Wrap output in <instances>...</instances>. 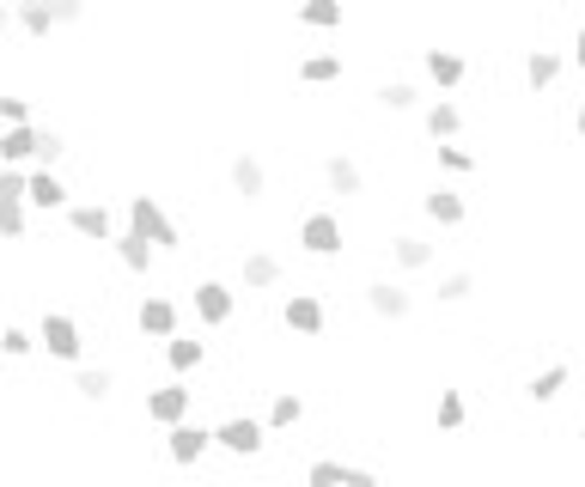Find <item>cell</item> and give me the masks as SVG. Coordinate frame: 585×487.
Segmentation results:
<instances>
[{
	"mask_svg": "<svg viewBox=\"0 0 585 487\" xmlns=\"http://www.w3.org/2000/svg\"><path fill=\"white\" fill-rule=\"evenodd\" d=\"M341 475H348V463H336V457L306 463V487H341Z\"/></svg>",
	"mask_w": 585,
	"mask_h": 487,
	"instance_id": "obj_36",
	"label": "cell"
},
{
	"mask_svg": "<svg viewBox=\"0 0 585 487\" xmlns=\"http://www.w3.org/2000/svg\"><path fill=\"white\" fill-rule=\"evenodd\" d=\"M476 292V274L470 269H451V274H439V304H463Z\"/></svg>",
	"mask_w": 585,
	"mask_h": 487,
	"instance_id": "obj_33",
	"label": "cell"
},
{
	"mask_svg": "<svg viewBox=\"0 0 585 487\" xmlns=\"http://www.w3.org/2000/svg\"><path fill=\"white\" fill-rule=\"evenodd\" d=\"M110 250H116L123 274H135V280H147V274L159 269V250H153L147 238H140V232H116V238H110Z\"/></svg>",
	"mask_w": 585,
	"mask_h": 487,
	"instance_id": "obj_16",
	"label": "cell"
},
{
	"mask_svg": "<svg viewBox=\"0 0 585 487\" xmlns=\"http://www.w3.org/2000/svg\"><path fill=\"white\" fill-rule=\"evenodd\" d=\"M0 7H13V0H0Z\"/></svg>",
	"mask_w": 585,
	"mask_h": 487,
	"instance_id": "obj_45",
	"label": "cell"
},
{
	"mask_svg": "<svg viewBox=\"0 0 585 487\" xmlns=\"http://www.w3.org/2000/svg\"><path fill=\"white\" fill-rule=\"evenodd\" d=\"M7 37H13V7H0V49H7Z\"/></svg>",
	"mask_w": 585,
	"mask_h": 487,
	"instance_id": "obj_41",
	"label": "cell"
},
{
	"mask_svg": "<svg viewBox=\"0 0 585 487\" xmlns=\"http://www.w3.org/2000/svg\"><path fill=\"white\" fill-rule=\"evenodd\" d=\"M37 353L62 365H86V329H79L74 311H43L37 317Z\"/></svg>",
	"mask_w": 585,
	"mask_h": 487,
	"instance_id": "obj_2",
	"label": "cell"
},
{
	"mask_svg": "<svg viewBox=\"0 0 585 487\" xmlns=\"http://www.w3.org/2000/svg\"><path fill=\"white\" fill-rule=\"evenodd\" d=\"M421 213H427L433 226H463V220H470V201H463L451 183H439V189H427V196H421Z\"/></svg>",
	"mask_w": 585,
	"mask_h": 487,
	"instance_id": "obj_18",
	"label": "cell"
},
{
	"mask_svg": "<svg viewBox=\"0 0 585 487\" xmlns=\"http://www.w3.org/2000/svg\"><path fill=\"white\" fill-rule=\"evenodd\" d=\"M433 152H439V165H446L451 177H470V171H476V152L451 147V140H439V147H433Z\"/></svg>",
	"mask_w": 585,
	"mask_h": 487,
	"instance_id": "obj_37",
	"label": "cell"
},
{
	"mask_svg": "<svg viewBox=\"0 0 585 487\" xmlns=\"http://www.w3.org/2000/svg\"><path fill=\"white\" fill-rule=\"evenodd\" d=\"M123 213H128L123 232H140V238L159 250V257H165V250H184V226L165 213V201H159V196H128Z\"/></svg>",
	"mask_w": 585,
	"mask_h": 487,
	"instance_id": "obj_1",
	"label": "cell"
},
{
	"mask_svg": "<svg viewBox=\"0 0 585 487\" xmlns=\"http://www.w3.org/2000/svg\"><path fill=\"white\" fill-rule=\"evenodd\" d=\"M262 445H269V426L250 421V414H226L214 426V451H226V457H262Z\"/></svg>",
	"mask_w": 585,
	"mask_h": 487,
	"instance_id": "obj_10",
	"label": "cell"
},
{
	"mask_svg": "<svg viewBox=\"0 0 585 487\" xmlns=\"http://www.w3.org/2000/svg\"><path fill=\"white\" fill-rule=\"evenodd\" d=\"M573 61L585 67V25H580V37H573Z\"/></svg>",
	"mask_w": 585,
	"mask_h": 487,
	"instance_id": "obj_42",
	"label": "cell"
},
{
	"mask_svg": "<svg viewBox=\"0 0 585 487\" xmlns=\"http://www.w3.org/2000/svg\"><path fill=\"white\" fill-rule=\"evenodd\" d=\"M292 13H299V25H306V30H341L348 7H341V0H299Z\"/></svg>",
	"mask_w": 585,
	"mask_h": 487,
	"instance_id": "obj_27",
	"label": "cell"
},
{
	"mask_svg": "<svg viewBox=\"0 0 585 487\" xmlns=\"http://www.w3.org/2000/svg\"><path fill=\"white\" fill-rule=\"evenodd\" d=\"M390 262H397L402 274H421V269H433V244L415 238V232H397V238H390Z\"/></svg>",
	"mask_w": 585,
	"mask_h": 487,
	"instance_id": "obj_24",
	"label": "cell"
},
{
	"mask_svg": "<svg viewBox=\"0 0 585 487\" xmlns=\"http://www.w3.org/2000/svg\"><path fill=\"white\" fill-rule=\"evenodd\" d=\"M421 67H427V79H433L439 91L463 86V74H470V61H463L458 49H427V55H421Z\"/></svg>",
	"mask_w": 585,
	"mask_h": 487,
	"instance_id": "obj_21",
	"label": "cell"
},
{
	"mask_svg": "<svg viewBox=\"0 0 585 487\" xmlns=\"http://www.w3.org/2000/svg\"><path fill=\"white\" fill-rule=\"evenodd\" d=\"M37 122H18V128H0V165H37Z\"/></svg>",
	"mask_w": 585,
	"mask_h": 487,
	"instance_id": "obj_20",
	"label": "cell"
},
{
	"mask_svg": "<svg viewBox=\"0 0 585 487\" xmlns=\"http://www.w3.org/2000/svg\"><path fill=\"white\" fill-rule=\"evenodd\" d=\"M110 390H116V372H110V365H74V396L79 402H110Z\"/></svg>",
	"mask_w": 585,
	"mask_h": 487,
	"instance_id": "obj_26",
	"label": "cell"
},
{
	"mask_svg": "<svg viewBox=\"0 0 585 487\" xmlns=\"http://www.w3.org/2000/svg\"><path fill=\"white\" fill-rule=\"evenodd\" d=\"M341 487H378V475L360 470V463H348V475H341Z\"/></svg>",
	"mask_w": 585,
	"mask_h": 487,
	"instance_id": "obj_40",
	"label": "cell"
},
{
	"mask_svg": "<svg viewBox=\"0 0 585 487\" xmlns=\"http://www.w3.org/2000/svg\"><path fill=\"white\" fill-rule=\"evenodd\" d=\"M568 378H573L568 365H543V372H537L531 384H524V390H531V402H555V396L568 390Z\"/></svg>",
	"mask_w": 585,
	"mask_h": 487,
	"instance_id": "obj_30",
	"label": "cell"
},
{
	"mask_svg": "<svg viewBox=\"0 0 585 487\" xmlns=\"http://www.w3.org/2000/svg\"><path fill=\"white\" fill-rule=\"evenodd\" d=\"M281 280H287V262H281L275 250H250V257H238V287L245 292H275Z\"/></svg>",
	"mask_w": 585,
	"mask_h": 487,
	"instance_id": "obj_14",
	"label": "cell"
},
{
	"mask_svg": "<svg viewBox=\"0 0 585 487\" xmlns=\"http://www.w3.org/2000/svg\"><path fill=\"white\" fill-rule=\"evenodd\" d=\"M18 122H32V98H18V91H0V128H18Z\"/></svg>",
	"mask_w": 585,
	"mask_h": 487,
	"instance_id": "obj_38",
	"label": "cell"
},
{
	"mask_svg": "<svg viewBox=\"0 0 585 487\" xmlns=\"http://www.w3.org/2000/svg\"><path fill=\"white\" fill-rule=\"evenodd\" d=\"M25 201H32V213H67V208H74V189H67L55 171L32 165V171H25Z\"/></svg>",
	"mask_w": 585,
	"mask_h": 487,
	"instance_id": "obj_11",
	"label": "cell"
},
{
	"mask_svg": "<svg viewBox=\"0 0 585 487\" xmlns=\"http://www.w3.org/2000/svg\"><path fill=\"white\" fill-rule=\"evenodd\" d=\"M208 451H214V426H201L196 414L177 421V426H165V457L177 463V470H196Z\"/></svg>",
	"mask_w": 585,
	"mask_h": 487,
	"instance_id": "obj_7",
	"label": "cell"
},
{
	"mask_svg": "<svg viewBox=\"0 0 585 487\" xmlns=\"http://www.w3.org/2000/svg\"><path fill=\"white\" fill-rule=\"evenodd\" d=\"M366 311H372V317H385V323H402L409 311H415V292L397 287V280H372V287H366Z\"/></svg>",
	"mask_w": 585,
	"mask_h": 487,
	"instance_id": "obj_15",
	"label": "cell"
},
{
	"mask_svg": "<svg viewBox=\"0 0 585 487\" xmlns=\"http://www.w3.org/2000/svg\"><path fill=\"white\" fill-rule=\"evenodd\" d=\"M189 311H196L201 329H226V323L238 317V287L220 280V274H201L196 287H189Z\"/></svg>",
	"mask_w": 585,
	"mask_h": 487,
	"instance_id": "obj_3",
	"label": "cell"
},
{
	"mask_svg": "<svg viewBox=\"0 0 585 487\" xmlns=\"http://www.w3.org/2000/svg\"><path fill=\"white\" fill-rule=\"evenodd\" d=\"M165 365H171V378H196L201 365H208V341H196L189 329H177L165 341Z\"/></svg>",
	"mask_w": 585,
	"mask_h": 487,
	"instance_id": "obj_17",
	"label": "cell"
},
{
	"mask_svg": "<svg viewBox=\"0 0 585 487\" xmlns=\"http://www.w3.org/2000/svg\"><path fill=\"white\" fill-rule=\"evenodd\" d=\"M292 244H299L306 257H318V262L341 257V213H329V208H311L306 220L292 226Z\"/></svg>",
	"mask_w": 585,
	"mask_h": 487,
	"instance_id": "obj_5",
	"label": "cell"
},
{
	"mask_svg": "<svg viewBox=\"0 0 585 487\" xmlns=\"http://www.w3.org/2000/svg\"><path fill=\"white\" fill-rule=\"evenodd\" d=\"M32 232V201H25V165H0V238L25 244Z\"/></svg>",
	"mask_w": 585,
	"mask_h": 487,
	"instance_id": "obj_4",
	"label": "cell"
},
{
	"mask_svg": "<svg viewBox=\"0 0 585 487\" xmlns=\"http://www.w3.org/2000/svg\"><path fill=\"white\" fill-rule=\"evenodd\" d=\"M13 30H25L32 43L55 37V18H49V0H13Z\"/></svg>",
	"mask_w": 585,
	"mask_h": 487,
	"instance_id": "obj_22",
	"label": "cell"
},
{
	"mask_svg": "<svg viewBox=\"0 0 585 487\" xmlns=\"http://www.w3.org/2000/svg\"><path fill=\"white\" fill-rule=\"evenodd\" d=\"M62 159H67V135H62V128H43V135H37V165L55 171Z\"/></svg>",
	"mask_w": 585,
	"mask_h": 487,
	"instance_id": "obj_35",
	"label": "cell"
},
{
	"mask_svg": "<svg viewBox=\"0 0 585 487\" xmlns=\"http://www.w3.org/2000/svg\"><path fill=\"white\" fill-rule=\"evenodd\" d=\"M463 390H439V409H433V421H439V433H458L463 426Z\"/></svg>",
	"mask_w": 585,
	"mask_h": 487,
	"instance_id": "obj_34",
	"label": "cell"
},
{
	"mask_svg": "<svg viewBox=\"0 0 585 487\" xmlns=\"http://www.w3.org/2000/svg\"><path fill=\"white\" fill-rule=\"evenodd\" d=\"M0 353H7V360H32V353H37V329L7 323V329H0Z\"/></svg>",
	"mask_w": 585,
	"mask_h": 487,
	"instance_id": "obj_31",
	"label": "cell"
},
{
	"mask_svg": "<svg viewBox=\"0 0 585 487\" xmlns=\"http://www.w3.org/2000/svg\"><path fill=\"white\" fill-rule=\"evenodd\" d=\"M140 414L153 426H177L196 414V390H189V378H171V384H153L147 390V402H140Z\"/></svg>",
	"mask_w": 585,
	"mask_h": 487,
	"instance_id": "obj_6",
	"label": "cell"
},
{
	"mask_svg": "<svg viewBox=\"0 0 585 487\" xmlns=\"http://www.w3.org/2000/svg\"><path fill=\"white\" fill-rule=\"evenodd\" d=\"M299 421H306V396H299V390H275V396H269V414H262L269 433H292Z\"/></svg>",
	"mask_w": 585,
	"mask_h": 487,
	"instance_id": "obj_23",
	"label": "cell"
},
{
	"mask_svg": "<svg viewBox=\"0 0 585 487\" xmlns=\"http://www.w3.org/2000/svg\"><path fill=\"white\" fill-rule=\"evenodd\" d=\"M573 128H580V135H585V98H580V110H573Z\"/></svg>",
	"mask_w": 585,
	"mask_h": 487,
	"instance_id": "obj_43",
	"label": "cell"
},
{
	"mask_svg": "<svg viewBox=\"0 0 585 487\" xmlns=\"http://www.w3.org/2000/svg\"><path fill=\"white\" fill-rule=\"evenodd\" d=\"M580 445H585V433H580Z\"/></svg>",
	"mask_w": 585,
	"mask_h": 487,
	"instance_id": "obj_46",
	"label": "cell"
},
{
	"mask_svg": "<svg viewBox=\"0 0 585 487\" xmlns=\"http://www.w3.org/2000/svg\"><path fill=\"white\" fill-rule=\"evenodd\" d=\"M0 487H7V463H0Z\"/></svg>",
	"mask_w": 585,
	"mask_h": 487,
	"instance_id": "obj_44",
	"label": "cell"
},
{
	"mask_svg": "<svg viewBox=\"0 0 585 487\" xmlns=\"http://www.w3.org/2000/svg\"><path fill=\"white\" fill-rule=\"evenodd\" d=\"M324 183H329V196H366V171L354 165V159H348V152H329L324 159Z\"/></svg>",
	"mask_w": 585,
	"mask_h": 487,
	"instance_id": "obj_19",
	"label": "cell"
},
{
	"mask_svg": "<svg viewBox=\"0 0 585 487\" xmlns=\"http://www.w3.org/2000/svg\"><path fill=\"white\" fill-rule=\"evenodd\" d=\"M555 79H561V55H555V49H531V55H524V86L549 91Z\"/></svg>",
	"mask_w": 585,
	"mask_h": 487,
	"instance_id": "obj_28",
	"label": "cell"
},
{
	"mask_svg": "<svg viewBox=\"0 0 585 487\" xmlns=\"http://www.w3.org/2000/svg\"><path fill=\"white\" fill-rule=\"evenodd\" d=\"M292 79H299V86H336V79H341V55H336V49H318V55H306L299 67H292Z\"/></svg>",
	"mask_w": 585,
	"mask_h": 487,
	"instance_id": "obj_25",
	"label": "cell"
},
{
	"mask_svg": "<svg viewBox=\"0 0 585 487\" xmlns=\"http://www.w3.org/2000/svg\"><path fill=\"white\" fill-rule=\"evenodd\" d=\"M67 232H74L79 244H110L116 238V213H110L104 201H74V208H67Z\"/></svg>",
	"mask_w": 585,
	"mask_h": 487,
	"instance_id": "obj_13",
	"label": "cell"
},
{
	"mask_svg": "<svg viewBox=\"0 0 585 487\" xmlns=\"http://www.w3.org/2000/svg\"><path fill=\"white\" fill-rule=\"evenodd\" d=\"M372 98H378V104L390 110V116H402V110H415L421 98H415V86H409V79H385V86L372 91Z\"/></svg>",
	"mask_w": 585,
	"mask_h": 487,
	"instance_id": "obj_32",
	"label": "cell"
},
{
	"mask_svg": "<svg viewBox=\"0 0 585 487\" xmlns=\"http://www.w3.org/2000/svg\"><path fill=\"white\" fill-rule=\"evenodd\" d=\"M226 183H232V196L245 201V208H257V201H269V171H262V159H257V152H232Z\"/></svg>",
	"mask_w": 585,
	"mask_h": 487,
	"instance_id": "obj_12",
	"label": "cell"
},
{
	"mask_svg": "<svg viewBox=\"0 0 585 487\" xmlns=\"http://www.w3.org/2000/svg\"><path fill=\"white\" fill-rule=\"evenodd\" d=\"M135 329L147 335V341H171V335L184 329V304L171 299V292H147V299L135 304Z\"/></svg>",
	"mask_w": 585,
	"mask_h": 487,
	"instance_id": "obj_8",
	"label": "cell"
},
{
	"mask_svg": "<svg viewBox=\"0 0 585 487\" xmlns=\"http://www.w3.org/2000/svg\"><path fill=\"white\" fill-rule=\"evenodd\" d=\"M281 329L287 335H306V341H318V335L329 329V311H324V299H318V292H287V299H281Z\"/></svg>",
	"mask_w": 585,
	"mask_h": 487,
	"instance_id": "obj_9",
	"label": "cell"
},
{
	"mask_svg": "<svg viewBox=\"0 0 585 487\" xmlns=\"http://www.w3.org/2000/svg\"><path fill=\"white\" fill-rule=\"evenodd\" d=\"M49 18H55V30L86 25V0H49Z\"/></svg>",
	"mask_w": 585,
	"mask_h": 487,
	"instance_id": "obj_39",
	"label": "cell"
},
{
	"mask_svg": "<svg viewBox=\"0 0 585 487\" xmlns=\"http://www.w3.org/2000/svg\"><path fill=\"white\" fill-rule=\"evenodd\" d=\"M421 128H427L433 140H458V135H463V110L439 98V104H427V116H421Z\"/></svg>",
	"mask_w": 585,
	"mask_h": 487,
	"instance_id": "obj_29",
	"label": "cell"
}]
</instances>
